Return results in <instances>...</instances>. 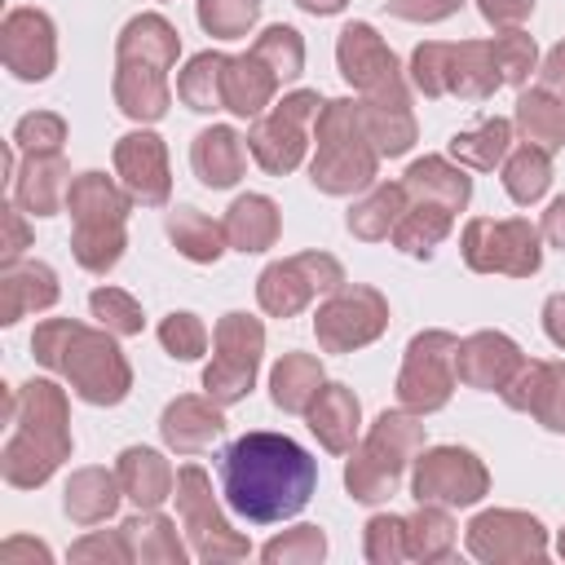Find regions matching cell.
Here are the masks:
<instances>
[{
	"label": "cell",
	"instance_id": "obj_35",
	"mask_svg": "<svg viewBox=\"0 0 565 565\" xmlns=\"http://www.w3.org/2000/svg\"><path fill=\"white\" fill-rule=\"evenodd\" d=\"M512 128L521 132V141L539 146V150H561L565 146V97H556L552 88H521L516 97V115Z\"/></svg>",
	"mask_w": 565,
	"mask_h": 565
},
{
	"label": "cell",
	"instance_id": "obj_32",
	"mask_svg": "<svg viewBox=\"0 0 565 565\" xmlns=\"http://www.w3.org/2000/svg\"><path fill=\"white\" fill-rule=\"evenodd\" d=\"M278 84L282 79L247 49V53L230 57V66H225V110H234L238 119H256L274 106Z\"/></svg>",
	"mask_w": 565,
	"mask_h": 565
},
{
	"label": "cell",
	"instance_id": "obj_50",
	"mask_svg": "<svg viewBox=\"0 0 565 565\" xmlns=\"http://www.w3.org/2000/svg\"><path fill=\"white\" fill-rule=\"evenodd\" d=\"M362 552H366L371 565H402V561H411V552H406V516H393V512L371 516Z\"/></svg>",
	"mask_w": 565,
	"mask_h": 565
},
{
	"label": "cell",
	"instance_id": "obj_5",
	"mask_svg": "<svg viewBox=\"0 0 565 565\" xmlns=\"http://www.w3.org/2000/svg\"><path fill=\"white\" fill-rule=\"evenodd\" d=\"M132 194L115 185L106 172H79L66 190V212H71V252L79 269L88 274H110L124 256V225H128Z\"/></svg>",
	"mask_w": 565,
	"mask_h": 565
},
{
	"label": "cell",
	"instance_id": "obj_58",
	"mask_svg": "<svg viewBox=\"0 0 565 565\" xmlns=\"http://www.w3.org/2000/svg\"><path fill=\"white\" fill-rule=\"evenodd\" d=\"M539 234H543L552 247L565 252V194L547 203V212H543V221H539Z\"/></svg>",
	"mask_w": 565,
	"mask_h": 565
},
{
	"label": "cell",
	"instance_id": "obj_56",
	"mask_svg": "<svg viewBox=\"0 0 565 565\" xmlns=\"http://www.w3.org/2000/svg\"><path fill=\"white\" fill-rule=\"evenodd\" d=\"M477 9L494 31H512L534 13V0H477Z\"/></svg>",
	"mask_w": 565,
	"mask_h": 565
},
{
	"label": "cell",
	"instance_id": "obj_49",
	"mask_svg": "<svg viewBox=\"0 0 565 565\" xmlns=\"http://www.w3.org/2000/svg\"><path fill=\"white\" fill-rule=\"evenodd\" d=\"M88 309H93V318H97V327H106L110 335H141V305L128 296V291H119V287H97L93 296H88Z\"/></svg>",
	"mask_w": 565,
	"mask_h": 565
},
{
	"label": "cell",
	"instance_id": "obj_1",
	"mask_svg": "<svg viewBox=\"0 0 565 565\" xmlns=\"http://www.w3.org/2000/svg\"><path fill=\"white\" fill-rule=\"evenodd\" d=\"M313 486H318V463L287 433H243L221 450L225 503L252 525H274L296 516L309 503Z\"/></svg>",
	"mask_w": 565,
	"mask_h": 565
},
{
	"label": "cell",
	"instance_id": "obj_20",
	"mask_svg": "<svg viewBox=\"0 0 565 565\" xmlns=\"http://www.w3.org/2000/svg\"><path fill=\"white\" fill-rule=\"evenodd\" d=\"M503 406L534 415L547 433H565V362H521V371L499 388Z\"/></svg>",
	"mask_w": 565,
	"mask_h": 565
},
{
	"label": "cell",
	"instance_id": "obj_52",
	"mask_svg": "<svg viewBox=\"0 0 565 565\" xmlns=\"http://www.w3.org/2000/svg\"><path fill=\"white\" fill-rule=\"evenodd\" d=\"M159 344L177 358V362H194L207 349V327L194 313H168L159 322Z\"/></svg>",
	"mask_w": 565,
	"mask_h": 565
},
{
	"label": "cell",
	"instance_id": "obj_15",
	"mask_svg": "<svg viewBox=\"0 0 565 565\" xmlns=\"http://www.w3.org/2000/svg\"><path fill=\"white\" fill-rule=\"evenodd\" d=\"M490 490L486 463L463 446H433L415 455L411 494L419 503H446V508H472Z\"/></svg>",
	"mask_w": 565,
	"mask_h": 565
},
{
	"label": "cell",
	"instance_id": "obj_11",
	"mask_svg": "<svg viewBox=\"0 0 565 565\" xmlns=\"http://www.w3.org/2000/svg\"><path fill=\"white\" fill-rule=\"evenodd\" d=\"M177 516H181V530L190 539V552L199 561H243L247 556V539L225 521L216 494H212V477L199 468V463H185L177 468Z\"/></svg>",
	"mask_w": 565,
	"mask_h": 565
},
{
	"label": "cell",
	"instance_id": "obj_45",
	"mask_svg": "<svg viewBox=\"0 0 565 565\" xmlns=\"http://www.w3.org/2000/svg\"><path fill=\"white\" fill-rule=\"evenodd\" d=\"M252 53L287 84V79H296L300 71H305V40H300V31L296 26H265L260 35H256V44H252Z\"/></svg>",
	"mask_w": 565,
	"mask_h": 565
},
{
	"label": "cell",
	"instance_id": "obj_4",
	"mask_svg": "<svg viewBox=\"0 0 565 565\" xmlns=\"http://www.w3.org/2000/svg\"><path fill=\"white\" fill-rule=\"evenodd\" d=\"M380 172V150L366 132L362 119V102L353 97H335L322 102L318 119H313V159H309V181L322 194H353L366 190Z\"/></svg>",
	"mask_w": 565,
	"mask_h": 565
},
{
	"label": "cell",
	"instance_id": "obj_51",
	"mask_svg": "<svg viewBox=\"0 0 565 565\" xmlns=\"http://www.w3.org/2000/svg\"><path fill=\"white\" fill-rule=\"evenodd\" d=\"M62 141H66V119L53 110L22 115L13 128V146L22 154H62Z\"/></svg>",
	"mask_w": 565,
	"mask_h": 565
},
{
	"label": "cell",
	"instance_id": "obj_48",
	"mask_svg": "<svg viewBox=\"0 0 565 565\" xmlns=\"http://www.w3.org/2000/svg\"><path fill=\"white\" fill-rule=\"evenodd\" d=\"M327 556V534L318 525H296L260 547L265 565H318Z\"/></svg>",
	"mask_w": 565,
	"mask_h": 565
},
{
	"label": "cell",
	"instance_id": "obj_12",
	"mask_svg": "<svg viewBox=\"0 0 565 565\" xmlns=\"http://www.w3.org/2000/svg\"><path fill=\"white\" fill-rule=\"evenodd\" d=\"M459 340L450 331H419L406 344L402 371H397V402L415 415H433L450 402L459 371H455Z\"/></svg>",
	"mask_w": 565,
	"mask_h": 565
},
{
	"label": "cell",
	"instance_id": "obj_54",
	"mask_svg": "<svg viewBox=\"0 0 565 565\" xmlns=\"http://www.w3.org/2000/svg\"><path fill=\"white\" fill-rule=\"evenodd\" d=\"M384 9H388L393 18H402V22H424V26H433V22L455 18V13H459V0H384Z\"/></svg>",
	"mask_w": 565,
	"mask_h": 565
},
{
	"label": "cell",
	"instance_id": "obj_60",
	"mask_svg": "<svg viewBox=\"0 0 565 565\" xmlns=\"http://www.w3.org/2000/svg\"><path fill=\"white\" fill-rule=\"evenodd\" d=\"M18 556H40V561H49V547H44V543H31V539H9V543L0 547V561H18Z\"/></svg>",
	"mask_w": 565,
	"mask_h": 565
},
{
	"label": "cell",
	"instance_id": "obj_41",
	"mask_svg": "<svg viewBox=\"0 0 565 565\" xmlns=\"http://www.w3.org/2000/svg\"><path fill=\"white\" fill-rule=\"evenodd\" d=\"M168 238H172V247H177L185 260H194V265H212V260H221V252L230 247V243H225V225L212 221V216L199 212V207H172V212H168Z\"/></svg>",
	"mask_w": 565,
	"mask_h": 565
},
{
	"label": "cell",
	"instance_id": "obj_21",
	"mask_svg": "<svg viewBox=\"0 0 565 565\" xmlns=\"http://www.w3.org/2000/svg\"><path fill=\"white\" fill-rule=\"evenodd\" d=\"M521 362H525V353L503 331H472L468 340H459V353H455L459 384L481 388V393H499L521 371Z\"/></svg>",
	"mask_w": 565,
	"mask_h": 565
},
{
	"label": "cell",
	"instance_id": "obj_9",
	"mask_svg": "<svg viewBox=\"0 0 565 565\" xmlns=\"http://www.w3.org/2000/svg\"><path fill=\"white\" fill-rule=\"evenodd\" d=\"M322 110V97L313 88H296L282 102H274L265 115H256L252 132H247V150L252 159L269 172V177H287L300 168L305 150H309V132L313 119Z\"/></svg>",
	"mask_w": 565,
	"mask_h": 565
},
{
	"label": "cell",
	"instance_id": "obj_36",
	"mask_svg": "<svg viewBox=\"0 0 565 565\" xmlns=\"http://www.w3.org/2000/svg\"><path fill=\"white\" fill-rule=\"evenodd\" d=\"M119 530L128 539V556L141 565H181L185 561V543L177 539V521H168L154 508H141Z\"/></svg>",
	"mask_w": 565,
	"mask_h": 565
},
{
	"label": "cell",
	"instance_id": "obj_53",
	"mask_svg": "<svg viewBox=\"0 0 565 565\" xmlns=\"http://www.w3.org/2000/svg\"><path fill=\"white\" fill-rule=\"evenodd\" d=\"M71 561L75 565H84V561H132L128 556V539H124V530H93V534H84L75 547H71Z\"/></svg>",
	"mask_w": 565,
	"mask_h": 565
},
{
	"label": "cell",
	"instance_id": "obj_43",
	"mask_svg": "<svg viewBox=\"0 0 565 565\" xmlns=\"http://www.w3.org/2000/svg\"><path fill=\"white\" fill-rule=\"evenodd\" d=\"M455 539H459V530H455L446 503H419L406 516V552H411V561H446L455 552Z\"/></svg>",
	"mask_w": 565,
	"mask_h": 565
},
{
	"label": "cell",
	"instance_id": "obj_24",
	"mask_svg": "<svg viewBox=\"0 0 565 565\" xmlns=\"http://www.w3.org/2000/svg\"><path fill=\"white\" fill-rule=\"evenodd\" d=\"M305 419H309V433L322 441V450H331V455H349V450L358 446L362 402L353 397V388L327 380V384L318 388V397L309 402Z\"/></svg>",
	"mask_w": 565,
	"mask_h": 565
},
{
	"label": "cell",
	"instance_id": "obj_3",
	"mask_svg": "<svg viewBox=\"0 0 565 565\" xmlns=\"http://www.w3.org/2000/svg\"><path fill=\"white\" fill-rule=\"evenodd\" d=\"M119 335H110L106 327L93 331L75 318H49L35 327L31 335V353L40 366L57 371L71 393L88 406H119L132 388V366L115 344Z\"/></svg>",
	"mask_w": 565,
	"mask_h": 565
},
{
	"label": "cell",
	"instance_id": "obj_13",
	"mask_svg": "<svg viewBox=\"0 0 565 565\" xmlns=\"http://www.w3.org/2000/svg\"><path fill=\"white\" fill-rule=\"evenodd\" d=\"M335 287H344V269L335 256L327 252H296L287 260H274L260 269L256 278V300L269 318H296L300 309H309L313 296H331Z\"/></svg>",
	"mask_w": 565,
	"mask_h": 565
},
{
	"label": "cell",
	"instance_id": "obj_55",
	"mask_svg": "<svg viewBox=\"0 0 565 565\" xmlns=\"http://www.w3.org/2000/svg\"><path fill=\"white\" fill-rule=\"evenodd\" d=\"M0 221H4V238H0V265H4V260H18L31 247V230H26V212L13 199L0 207Z\"/></svg>",
	"mask_w": 565,
	"mask_h": 565
},
{
	"label": "cell",
	"instance_id": "obj_59",
	"mask_svg": "<svg viewBox=\"0 0 565 565\" xmlns=\"http://www.w3.org/2000/svg\"><path fill=\"white\" fill-rule=\"evenodd\" d=\"M543 331H547V340L556 349H565V291L547 296V305H543Z\"/></svg>",
	"mask_w": 565,
	"mask_h": 565
},
{
	"label": "cell",
	"instance_id": "obj_44",
	"mask_svg": "<svg viewBox=\"0 0 565 565\" xmlns=\"http://www.w3.org/2000/svg\"><path fill=\"white\" fill-rule=\"evenodd\" d=\"M547 185H552V154L547 150L525 141L503 159V190H508L512 203L530 207V203H539L547 194Z\"/></svg>",
	"mask_w": 565,
	"mask_h": 565
},
{
	"label": "cell",
	"instance_id": "obj_38",
	"mask_svg": "<svg viewBox=\"0 0 565 565\" xmlns=\"http://www.w3.org/2000/svg\"><path fill=\"white\" fill-rule=\"evenodd\" d=\"M406 207H411L406 185L402 181H384V185H375L366 199H358L349 207V234L362 238V243H384V238H393V230H397Z\"/></svg>",
	"mask_w": 565,
	"mask_h": 565
},
{
	"label": "cell",
	"instance_id": "obj_30",
	"mask_svg": "<svg viewBox=\"0 0 565 565\" xmlns=\"http://www.w3.org/2000/svg\"><path fill=\"white\" fill-rule=\"evenodd\" d=\"M181 53V35L163 13H137L115 44V62H146L159 71H172Z\"/></svg>",
	"mask_w": 565,
	"mask_h": 565
},
{
	"label": "cell",
	"instance_id": "obj_39",
	"mask_svg": "<svg viewBox=\"0 0 565 565\" xmlns=\"http://www.w3.org/2000/svg\"><path fill=\"white\" fill-rule=\"evenodd\" d=\"M322 384V362L313 353H282L269 371V397L287 415H305Z\"/></svg>",
	"mask_w": 565,
	"mask_h": 565
},
{
	"label": "cell",
	"instance_id": "obj_61",
	"mask_svg": "<svg viewBox=\"0 0 565 565\" xmlns=\"http://www.w3.org/2000/svg\"><path fill=\"white\" fill-rule=\"evenodd\" d=\"M305 13H313V18H331V13H340L349 0H296Z\"/></svg>",
	"mask_w": 565,
	"mask_h": 565
},
{
	"label": "cell",
	"instance_id": "obj_23",
	"mask_svg": "<svg viewBox=\"0 0 565 565\" xmlns=\"http://www.w3.org/2000/svg\"><path fill=\"white\" fill-rule=\"evenodd\" d=\"M57 305V274L44 260H4L0 265V322L13 327L26 313Z\"/></svg>",
	"mask_w": 565,
	"mask_h": 565
},
{
	"label": "cell",
	"instance_id": "obj_26",
	"mask_svg": "<svg viewBox=\"0 0 565 565\" xmlns=\"http://www.w3.org/2000/svg\"><path fill=\"white\" fill-rule=\"evenodd\" d=\"M247 154H252V150H247V137H238V128H230V124L203 128V132L194 137V146H190L194 177H199L203 185H212V190H230V185L243 177Z\"/></svg>",
	"mask_w": 565,
	"mask_h": 565
},
{
	"label": "cell",
	"instance_id": "obj_17",
	"mask_svg": "<svg viewBox=\"0 0 565 565\" xmlns=\"http://www.w3.org/2000/svg\"><path fill=\"white\" fill-rule=\"evenodd\" d=\"M0 57L26 84L49 79L53 66H57L53 18L44 9H13V13H4V22H0Z\"/></svg>",
	"mask_w": 565,
	"mask_h": 565
},
{
	"label": "cell",
	"instance_id": "obj_40",
	"mask_svg": "<svg viewBox=\"0 0 565 565\" xmlns=\"http://www.w3.org/2000/svg\"><path fill=\"white\" fill-rule=\"evenodd\" d=\"M450 225H455V212H450V207L411 199V207L402 212V221H397V230H393V247L406 252V256L428 260V256L441 247V238L450 234Z\"/></svg>",
	"mask_w": 565,
	"mask_h": 565
},
{
	"label": "cell",
	"instance_id": "obj_28",
	"mask_svg": "<svg viewBox=\"0 0 565 565\" xmlns=\"http://www.w3.org/2000/svg\"><path fill=\"white\" fill-rule=\"evenodd\" d=\"M110 88H115V106L137 124H154L172 106L168 71L146 66V62H115V84Z\"/></svg>",
	"mask_w": 565,
	"mask_h": 565
},
{
	"label": "cell",
	"instance_id": "obj_19",
	"mask_svg": "<svg viewBox=\"0 0 565 565\" xmlns=\"http://www.w3.org/2000/svg\"><path fill=\"white\" fill-rule=\"evenodd\" d=\"M115 172H119V185L141 207H163L168 194H172L168 146H163V137H154L146 128H137V132L115 141Z\"/></svg>",
	"mask_w": 565,
	"mask_h": 565
},
{
	"label": "cell",
	"instance_id": "obj_29",
	"mask_svg": "<svg viewBox=\"0 0 565 565\" xmlns=\"http://www.w3.org/2000/svg\"><path fill=\"white\" fill-rule=\"evenodd\" d=\"M406 194L411 199H424V203H441L450 212H463L468 199H472V177L463 172V163L446 159V154H424L406 168L402 177Z\"/></svg>",
	"mask_w": 565,
	"mask_h": 565
},
{
	"label": "cell",
	"instance_id": "obj_37",
	"mask_svg": "<svg viewBox=\"0 0 565 565\" xmlns=\"http://www.w3.org/2000/svg\"><path fill=\"white\" fill-rule=\"evenodd\" d=\"M512 132H516L512 119L490 115V119H481V124H472V128L450 137V159L472 168V172H494L512 154Z\"/></svg>",
	"mask_w": 565,
	"mask_h": 565
},
{
	"label": "cell",
	"instance_id": "obj_16",
	"mask_svg": "<svg viewBox=\"0 0 565 565\" xmlns=\"http://www.w3.org/2000/svg\"><path fill=\"white\" fill-rule=\"evenodd\" d=\"M468 552L486 565H521V561H543L547 556V530L539 516L516 512V508H490L468 521L463 534Z\"/></svg>",
	"mask_w": 565,
	"mask_h": 565
},
{
	"label": "cell",
	"instance_id": "obj_47",
	"mask_svg": "<svg viewBox=\"0 0 565 565\" xmlns=\"http://www.w3.org/2000/svg\"><path fill=\"white\" fill-rule=\"evenodd\" d=\"M260 18V0H199V26L216 40H243Z\"/></svg>",
	"mask_w": 565,
	"mask_h": 565
},
{
	"label": "cell",
	"instance_id": "obj_18",
	"mask_svg": "<svg viewBox=\"0 0 565 565\" xmlns=\"http://www.w3.org/2000/svg\"><path fill=\"white\" fill-rule=\"evenodd\" d=\"M335 62H340V75H344L362 97L388 93V88L406 84V75H402V66H397L393 49L375 35L371 22H349V26H340V35H335Z\"/></svg>",
	"mask_w": 565,
	"mask_h": 565
},
{
	"label": "cell",
	"instance_id": "obj_6",
	"mask_svg": "<svg viewBox=\"0 0 565 565\" xmlns=\"http://www.w3.org/2000/svg\"><path fill=\"white\" fill-rule=\"evenodd\" d=\"M424 450V424L415 411H384L371 433L362 437V446L349 450L344 463V490L358 503H384L397 494V481L406 472V463H415V455Z\"/></svg>",
	"mask_w": 565,
	"mask_h": 565
},
{
	"label": "cell",
	"instance_id": "obj_22",
	"mask_svg": "<svg viewBox=\"0 0 565 565\" xmlns=\"http://www.w3.org/2000/svg\"><path fill=\"white\" fill-rule=\"evenodd\" d=\"M159 433H163L168 450H177V455H203L225 433V415H221V406L207 393L203 397L185 393V397H172L163 406Z\"/></svg>",
	"mask_w": 565,
	"mask_h": 565
},
{
	"label": "cell",
	"instance_id": "obj_31",
	"mask_svg": "<svg viewBox=\"0 0 565 565\" xmlns=\"http://www.w3.org/2000/svg\"><path fill=\"white\" fill-rule=\"evenodd\" d=\"M115 472H119L124 499H132L137 508H159V503L177 490L172 463H168L159 450H150V446H128V450H119Z\"/></svg>",
	"mask_w": 565,
	"mask_h": 565
},
{
	"label": "cell",
	"instance_id": "obj_62",
	"mask_svg": "<svg viewBox=\"0 0 565 565\" xmlns=\"http://www.w3.org/2000/svg\"><path fill=\"white\" fill-rule=\"evenodd\" d=\"M556 552H561V561H565V530L556 534Z\"/></svg>",
	"mask_w": 565,
	"mask_h": 565
},
{
	"label": "cell",
	"instance_id": "obj_42",
	"mask_svg": "<svg viewBox=\"0 0 565 565\" xmlns=\"http://www.w3.org/2000/svg\"><path fill=\"white\" fill-rule=\"evenodd\" d=\"M225 66L230 57L207 49V53H194L185 62V71L177 75V97L199 110V115H212V110H225Z\"/></svg>",
	"mask_w": 565,
	"mask_h": 565
},
{
	"label": "cell",
	"instance_id": "obj_33",
	"mask_svg": "<svg viewBox=\"0 0 565 565\" xmlns=\"http://www.w3.org/2000/svg\"><path fill=\"white\" fill-rule=\"evenodd\" d=\"M221 225H225V243L247 256V252H265L278 243L282 216H278V203L269 194H238Z\"/></svg>",
	"mask_w": 565,
	"mask_h": 565
},
{
	"label": "cell",
	"instance_id": "obj_34",
	"mask_svg": "<svg viewBox=\"0 0 565 565\" xmlns=\"http://www.w3.org/2000/svg\"><path fill=\"white\" fill-rule=\"evenodd\" d=\"M119 499H124L119 472H106V468H79V472H71V481H66V499H62V508H66V516H71L75 525H102V521L115 516Z\"/></svg>",
	"mask_w": 565,
	"mask_h": 565
},
{
	"label": "cell",
	"instance_id": "obj_8",
	"mask_svg": "<svg viewBox=\"0 0 565 565\" xmlns=\"http://www.w3.org/2000/svg\"><path fill=\"white\" fill-rule=\"evenodd\" d=\"M539 225H530L525 216H472L463 225L459 252L463 265L472 274H508V278H534L543 265V247H539Z\"/></svg>",
	"mask_w": 565,
	"mask_h": 565
},
{
	"label": "cell",
	"instance_id": "obj_7",
	"mask_svg": "<svg viewBox=\"0 0 565 565\" xmlns=\"http://www.w3.org/2000/svg\"><path fill=\"white\" fill-rule=\"evenodd\" d=\"M406 75L424 97H459L472 106L494 97V88L503 84L490 40H459V44L424 40L415 44Z\"/></svg>",
	"mask_w": 565,
	"mask_h": 565
},
{
	"label": "cell",
	"instance_id": "obj_57",
	"mask_svg": "<svg viewBox=\"0 0 565 565\" xmlns=\"http://www.w3.org/2000/svg\"><path fill=\"white\" fill-rule=\"evenodd\" d=\"M539 79H543V88H552L556 97H565V40L547 49V57L539 62Z\"/></svg>",
	"mask_w": 565,
	"mask_h": 565
},
{
	"label": "cell",
	"instance_id": "obj_27",
	"mask_svg": "<svg viewBox=\"0 0 565 565\" xmlns=\"http://www.w3.org/2000/svg\"><path fill=\"white\" fill-rule=\"evenodd\" d=\"M71 181L75 177L62 154H26V163L13 172V203L31 216H53L57 207H66Z\"/></svg>",
	"mask_w": 565,
	"mask_h": 565
},
{
	"label": "cell",
	"instance_id": "obj_46",
	"mask_svg": "<svg viewBox=\"0 0 565 565\" xmlns=\"http://www.w3.org/2000/svg\"><path fill=\"white\" fill-rule=\"evenodd\" d=\"M490 49H494V66H499L503 84L525 88V79L539 71V44H534V35H525L521 26L499 31V35L490 40Z\"/></svg>",
	"mask_w": 565,
	"mask_h": 565
},
{
	"label": "cell",
	"instance_id": "obj_14",
	"mask_svg": "<svg viewBox=\"0 0 565 565\" xmlns=\"http://www.w3.org/2000/svg\"><path fill=\"white\" fill-rule=\"evenodd\" d=\"M384 327H388V300L366 282L335 287L313 313V335H318L322 353H353V349L380 340Z\"/></svg>",
	"mask_w": 565,
	"mask_h": 565
},
{
	"label": "cell",
	"instance_id": "obj_10",
	"mask_svg": "<svg viewBox=\"0 0 565 565\" xmlns=\"http://www.w3.org/2000/svg\"><path fill=\"white\" fill-rule=\"evenodd\" d=\"M265 353V327L252 313H225L212 331V362L203 371V393L216 406H234L252 393Z\"/></svg>",
	"mask_w": 565,
	"mask_h": 565
},
{
	"label": "cell",
	"instance_id": "obj_2",
	"mask_svg": "<svg viewBox=\"0 0 565 565\" xmlns=\"http://www.w3.org/2000/svg\"><path fill=\"white\" fill-rule=\"evenodd\" d=\"M4 450H0V472L13 490H35L44 486L62 459L71 455V411L66 393L53 380H26L4 397Z\"/></svg>",
	"mask_w": 565,
	"mask_h": 565
},
{
	"label": "cell",
	"instance_id": "obj_25",
	"mask_svg": "<svg viewBox=\"0 0 565 565\" xmlns=\"http://www.w3.org/2000/svg\"><path fill=\"white\" fill-rule=\"evenodd\" d=\"M362 119H366V132L380 150V159H397L415 146V110H411V93L406 84L388 88V93H371L362 97Z\"/></svg>",
	"mask_w": 565,
	"mask_h": 565
}]
</instances>
